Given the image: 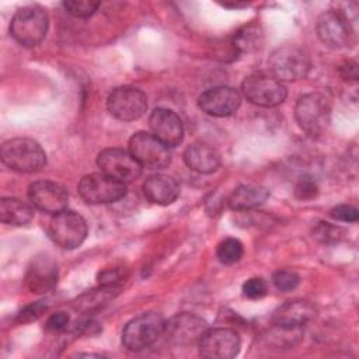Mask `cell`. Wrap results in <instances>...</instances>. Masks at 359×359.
Masks as SVG:
<instances>
[{"label":"cell","mask_w":359,"mask_h":359,"mask_svg":"<svg viewBox=\"0 0 359 359\" xmlns=\"http://www.w3.org/2000/svg\"><path fill=\"white\" fill-rule=\"evenodd\" d=\"M1 161L18 172H34L46 164V153L42 146L29 137H13L0 149Z\"/></svg>","instance_id":"obj_1"},{"label":"cell","mask_w":359,"mask_h":359,"mask_svg":"<svg viewBox=\"0 0 359 359\" xmlns=\"http://www.w3.org/2000/svg\"><path fill=\"white\" fill-rule=\"evenodd\" d=\"M49 17L39 6H25L18 8L10 22L11 36L25 48L38 46L46 36Z\"/></svg>","instance_id":"obj_2"},{"label":"cell","mask_w":359,"mask_h":359,"mask_svg":"<svg viewBox=\"0 0 359 359\" xmlns=\"http://www.w3.org/2000/svg\"><path fill=\"white\" fill-rule=\"evenodd\" d=\"M331 111V100L325 94L309 93L297 100L294 118L306 133L318 136L330 126Z\"/></svg>","instance_id":"obj_3"},{"label":"cell","mask_w":359,"mask_h":359,"mask_svg":"<svg viewBox=\"0 0 359 359\" xmlns=\"http://www.w3.org/2000/svg\"><path fill=\"white\" fill-rule=\"evenodd\" d=\"M272 77L279 81H296L304 79L311 69L310 55L297 45L276 48L268 59Z\"/></svg>","instance_id":"obj_4"},{"label":"cell","mask_w":359,"mask_h":359,"mask_svg":"<svg viewBox=\"0 0 359 359\" xmlns=\"http://www.w3.org/2000/svg\"><path fill=\"white\" fill-rule=\"evenodd\" d=\"M165 318L157 311H146L132 318L122 331V344L129 351H142L151 346L163 334Z\"/></svg>","instance_id":"obj_5"},{"label":"cell","mask_w":359,"mask_h":359,"mask_svg":"<svg viewBox=\"0 0 359 359\" xmlns=\"http://www.w3.org/2000/svg\"><path fill=\"white\" fill-rule=\"evenodd\" d=\"M317 35L330 48H349L355 43L351 17L342 10H327L317 21Z\"/></svg>","instance_id":"obj_6"},{"label":"cell","mask_w":359,"mask_h":359,"mask_svg":"<svg viewBox=\"0 0 359 359\" xmlns=\"http://www.w3.org/2000/svg\"><path fill=\"white\" fill-rule=\"evenodd\" d=\"M49 236L60 248L74 250L81 245L87 237V223L77 212L65 209L52 217Z\"/></svg>","instance_id":"obj_7"},{"label":"cell","mask_w":359,"mask_h":359,"mask_svg":"<svg viewBox=\"0 0 359 359\" xmlns=\"http://www.w3.org/2000/svg\"><path fill=\"white\" fill-rule=\"evenodd\" d=\"M80 196L91 205L111 203L119 201L126 194V185L104 172L84 175L79 182Z\"/></svg>","instance_id":"obj_8"},{"label":"cell","mask_w":359,"mask_h":359,"mask_svg":"<svg viewBox=\"0 0 359 359\" xmlns=\"http://www.w3.org/2000/svg\"><path fill=\"white\" fill-rule=\"evenodd\" d=\"M244 97L258 107H276L282 104L287 95V90L282 81L272 76L252 74L244 79L241 84Z\"/></svg>","instance_id":"obj_9"},{"label":"cell","mask_w":359,"mask_h":359,"mask_svg":"<svg viewBox=\"0 0 359 359\" xmlns=\"http://www.w3.org/2000/svg\"><path fill=\"white\" fill-rule=\"evenodd\" d=\"M129 151L142 167L150 170H163L171 161L168 147L149 132L133 133L129 139Z\"/></svg>","instance_id":"obj_10"},{"label":"cell","mask_w":359,"mask_h":359,"mask_svg":"<svg viewBox=\"0 0 359 359\" xmlns=\"http://www.w3.org/2000/svg\"><path fill=\"white\" fill-rule=\"evenodd\" d=\"M107 109L119 121H136L147 109V97L136 87L121 86L114 88L108 95Z\"/></svg>","instance_id":"obj_11"},{"label":"cell","mask_w":359,"mask_h":359,"mask_svg":"<svg viewBox=\"0 0 359 359\" xmlns=\"http://www.w3.org/2000/svg\"><path fill=\"white\" fill-rule=\"evenodd\" d=\"M97 164L101 168V172L123 184L136 180L142 174L143 168L130 151L118 147H109L100 151Z\"/></svg>","instance_id":"obj_12"},{"label":"cell","mask_w":359,"mask_h":359,"mask_svg":"<svg viewBox=\"0 0 359 359\" xmlns=\"http://www.w3.org/2000/svg\"><path fill=\"white\" fill-rule=\"evenodd\" d=\"M208 330L206 321L192 313H180L165 320L164 334L167 341L180 346L195 345Z\"/></svg>","instance_id":"obj_13"},{"label":"cell","mask_w":359,"mask_h":359,"mask_svg":"<svg viewBox=\"0 0 359 359\" xmlns=\"http://www.w3.org/2000/svg\"><path fill=\"white\" fill-rule=\"evenodd\" d=\"M201 356L206 359H231L240 348V335L231 328H208L198 342Z\"/></svg>","instance_id":"obj_14"},{"label":"cell","mask_w":359,"mask_h":359,"mask_svg":"<svg viewBox=\"0 0 359 359\" xmlns=\"http://www.w3.org/2000/svg\"><path fill=\"white\" fill-rule=\"evenodd\" d=\"M28 198L36 209L53 215L65 210L69 202L67 191L49 180L32 182L28 188Z\"/></svg>","instance_id":"obj_15"},{"label":"cell","mask_w":359,"mask_h":359,"mask_svg":"<svg viewBox=\"0 0 359 359\" xmlns=\"http://www.w3.org/2000/svg\"><path fill=\"white\" fill-rule=\"evenodd\" d=\"M241 104L237 90L227 86L208 88L198 98V107L210 116H229L234 114Z\"/></svg>","instance_id":"obj_16"},{"label":"cell","mask_w":359,"mask_h":359,"mask_svg":"<svg viewBox=\"0 0 359 359\" xmlns=\"http://www.w3.org/2000/svg\"><path fill=\"white\" fill-rule=\"evenodd\" d=\"M57 282V264L48 254L35 255L27 269L25 283L32 293H46Z\"/></svg>","instance_id":"obj_17"},{"label":"cell","mask_w":359,"mask_h":359,"mask_svg":"<svg viewBox=\"0 0 359 359\" xmlns=\"http://www.w3.org/2000/svg\"><path fill=\"white\" fill-rule=\"evenodd\" d=\"M149 125L153 135L168 149L175 147L182 142L184 125L174 111L156 108L149 118Z\"/></svg>","instance_id":"obj_18"},{"label":"cell","mask_w":359,"mask_h":359,"mask_svg":"<svg viewBox=\"0 0 359 359\" xmlns=\"http://www.w3.org/2000/svg\"><path fill=\"white\" fill-rule=\"evenodd\" d=\"M316 317V307L307 300H292L279 306L273 313L271 323L283 328H303Z\"/></svg>","instance_id":"obj_19"},{"label":"cell","mask_w":359,"mask_h":359,"mask_svg":"<svg viewBox=\"0 0 359 359\" xmlns=\"http://www.w3.org/2000/svg\"><path fill=\"white\" fill-rule=\"evenodd\" d=\"M143 194L151 203L167 206L180 196V185L170 175L153 174L143 182Z\"/></svg>","instance_id":"obj_20"},{"label":"cell","mask_w":359,"mask_h":359,"mask_svg":"<svg viewBox=\"0 0 359 359\" xmlns=\"http://www.w3.org/2000/svg\"><path fill=\"white\" fill-rule=\"evenodd\" d=\"M184 161L192 171L210 174L219 168L220 154L213 146L205 142H195L185 149Z\"/></svg>","instance_id":"obj_21"},{"label":"cell","mask_w":359,"mask_h":359,"mask_svg":"<svg viewBox=\"0 0 359 359\" xmlns=\"http://www.w3.org/2000/svg\"><path fill=\"white\" fill-rule=\"evenodd\" d=\"M269 198V191L265 187L254 184H243L234 188L227 199L233 210H247L262 205Z\"/></svg>","instance_id":"obj_22"},{"label":"cell","mask_w":359,"mask_h":359,"mask_svg":"<svg viewBox=\"0 0 359 359\" xmlns=\"http://www.w3.org/2000/svg\"><path fill=\"white\" fill-rule=\"evenodd\" d=\"M34 217V209L17 199V198H1L0 201V220L11 226H24Z\"/></svg>","instance_id":"obj_23"},{"label":"cell","mask_w":359,"mask_h":359,"mask_svg":"<svg viewBox=\"0 0 359 359\" xmlns=\"http://www.w3.org/2000/svg\"><path fill=\"white\" fill-rule=\"evenodd\" d=\"M231 43L240 53L255 52L264 43L262 29L257 24H247L234 32Z\"/></svg>","instance_id":"obj_24"},{"label":"cell","mask_w":359,"mask_h":359,"mask_svg":"<svg viewBox=\"0 0 359 359\" xmlns=\"http://www.w3.org/2000/svg\"><path fill=\"white\" fill-rule=\"evenodd\" d=\"M121 287L116 286H105L101 285L98 289H93L83 296L79 297L77 303H74V309L80 311H93L95 309L102 307L109 300H112L118 293Z\"/></svg>","instance_id":"obj_25"},{"label":"cell","mask_w":359,"mask_h":359,"mask_svg":"<svg viewBox=\"0 0 359 359\" xmlns=\"http://www.w3.org/2000/svg\"><path fill=\"white\" fill-rule=\"evenodd\" d=\"M244 254V245L240 240L227 237L217 244V259L224 265H233L241 259Z\"/></svg>","instance_id":"obj_26"},{"label":"cell","mask_w":359,"mask_h":359,"mask_svg":"<svg viewBox=\"0 0 359 359\" xmlns=\"http://www.w3.org/2000/svg\"><path fill=\"white\" fill-rule=\"evenodd\" d=\"M65 10L77 18H87L93 15L100 7V1L94 0H66L63 1Z\"/></svg>","instance_id":"obj_27"},{"label":"cell","mask_w":359,"mask_h":359,"mask_svg":"<svg viewBox=\"0 0 359 359\" xmlns=\"http://www.w3.org/2000/svg\"><path fill=\"white\" fill-rule=\"evenodd\" d=\"M272 283L280 292H292L299 286L300 278L293 271L278 269L272 275Z\"/></svg>","instance_id":"obj_28"},{"label":"cell","mask_w":359,"mask_h":359,"mask_svg":"<svg viewBox=\"0 0 359 359\" xmlns=\"http://www.w3.org/2000/svg\"><path fill=\"white\" fill-rule=\"evenodd\" d=\"M317 195H318V185L311 177L303 175L294 184V196L299 201H303V202L311 201Z\"/></svg>","instance_id":"obj_29"},{"label":"cell","mask_w":359,"mask_h":359,"mask_svg":"<svg viewBox=\"0 0 359 359\" xmlns=\"http://www.w3.org/2000/svg\"><path fill=\"white\" fill-rule=\"evenodd\" d=\"M341 234H342V230L337 226H332L328 222H320L313 230V237L321 243L337 241L341 237Z\"/></svg>","instance_id":"obj_30"},{"label":"cell","mask_w":359,"mask_h":359,"mask_svg":"<svg viewBox=\"0 0 359 359\" xmlns=\"http://www.w3.org/2000/svg\"><path fill=\"white\" fill-rule=\"evenodd\" d=\"M243 294L251 300H257L261 299L266 294L268 287H266V282L262 278H250L243 283Z\"/></svg>","instance_id":"obj_31"},{"label":"cell","mask_w":359,"mask_h":359,"mask_svg":"<svg viewBox=\"0 0 359 359\" xmlns=\"http://www.w3.org/2000/svg\"><path fill=\"white\" fill-rule=\"evenodd\" d=\"M330 216L338 222H345V223H355L359 219V210L356 206L349 205V203H342L337 205L330 210Z\"/></svg>","instance_id":"obj_32"},{"label":"cell","mask_w":359,"mask_h":359,"mask_svg":"<svg viewBox=\"0 0 359 359\" xmlns=\"http://www.w3.org/2000/svg\"><path fill=\"white\" fill-rule=\"evenodd\" d=\"M46 310V304L45 302H35L27 307H24L18 316H17V320L20 323H29V321H34L36 320L38 317L42 316V313Z\"/></svg>","instance_id":"obj_33"},{"label":"cell","mask_w":359,"mask_h":359,"mask_svg":"<svg viewBox=\"0 0 359 359\" xmlns=\"http://www.w3.org/2000/svg\"><path fill=\"white\" fill-rule=\"evenodd\" d=\"M69 321H70V318H69L67 313L57 311V313H53L52 316H49V318L46 320L45 328L50 332H59L67 327Z\"/></svg>","instance_id":"obj_34"},{"label":"cell","mask_w":359,"mask_h":359,"mask_svg":"<svg viewBox=\"0 0 359 359\" xmlns=\"http://www.w3.org/2000/svg\"><path fill=\"white\" fill-rule=\"evenodd\" d=\"M98 280L100 285H105V286H116L121 287V283L123 280V273L121 272V269L114 268V269H105L98 275Z\"/></svg>","instance_id":"obj_35"},{"label":"cell","mask_w":359,"mask_h":359,"mask_svg":"<svg viewBox=\"0 0 359 359\" xmlns=\"http://www.w3.org/2000/svg\"><path fill=\"white\" fill-rule=\"evenodd\" d=\"M339 73L345 80H353L356 81L358 79V72H356V63L353 62H345L342 66H339Z\"/></svg>","instance_id":"obj_36"},{"label":"cell","mask_w":359,"mask_h":359,"mask_svg":"<svg viewBox=\"0 0 359 359\" xmlns=\"http://www.w3.org/2000/svg\"><path fill=\"white\" fill-rule=\"evenodd\" d=\"M247 3H223V7H231V8H238V7H245Z\"/></svg>","instance_id":"obj_37"}]
</instances>
